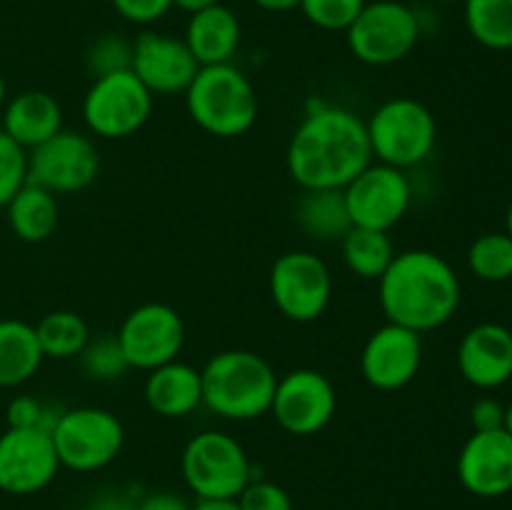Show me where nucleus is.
<instances>
[{
  "label": "nucleus",
  "instance_id": "9",
  "mask_svg": "<svg viewBox=\"0 0 512 510\" xmlns=\"http://www.w3.org/2000/svg\"><path fill=\"white\" fill-rule=\"evenodd\" d=\"M155 95L133 70L93 78L83 98V120L98 138L120 140L135 135L153 113Z\"/></svg>",
  "mask_w": 512,
  "mask_h": 510
},
{
  "label": "nucleus",
  "instance_id": "10",
  "mask_svg": "<svg viewBox=\"0 0 512 510\" xmlns=\"http://www.w3.org/2000/svg\"><path fill=\"white\" fill-rule=\"evenodd\" d=\"M270 298L293 323L318 320L333 298V275L328 263L310 250L283 253L270 268Z\"/></svg>",
  "mask_w": 512,
  "mask_h": 510
},
{
  "label": "nucleus",
  "instance_id": "30",
  "mask_svg": "<svg viewBox=\"0 0 512 510\" xmlns=\"http://www.w3.org/2000/svg\"><path fill=\"white\" fill-rule=\"evenodd\" d=\"M80 368L88 378L100 380V383H110V380L123 378L130 370L128 360H125L123 350L115 335H98V338H90L88 345L83 348V353L78 355Z\"/></svg>",
  "mask_w": 512,
  "mask_h": 510
},
{
  "label": "nucleus",
  "instance_id": "3",
  "mask_svg": "<svg viewBox=\"0 0 512 510\" xmlns=\"http://www.w3.org/2000/svg\"><path fill=\"white\" fill-rule=\"evenodd\" d=\"M200 378L205 408L235 423L270 413L278 385V375L263 355L238 348L215 353L200 370Z\"/></svg>",
  "mask_w": 512,
  "mask_h": 510
},
{
  "label": "nucleus",
  "instance_id": "28",
  "mask_svg": "<svg viewBox=\"0 0 512 510\" xmlns=\"http://www.w3.org/2000/svg\"><path fill=\"white\" fill-rule=\"evenodd\" d=\"M468 33L488 50H512V0H463Z\"/></svg>",
  "mask_w": 512,
  "mask_h": 510
},
{
  "label": "nucleus",
  "instance_id": "6",
  "mask_svg": "<svg viewBox=\"0 0 512 510\" xmlns=\"http://www.w3.org/2000/svg\"><path fill=\"white\" fill-rule=\"evenodd\" d=\"M180 470L198 500H235L253 480L248 453L223 430L193 435L180 455Z\"/></svg>",
  "mask_w": 512,
  "mask_h": 510
},
{
  "label": "nucleus",
  "instance_id": "2",
  "mask_svg": "<svg viewBox=\"0 0 512 510\" xmlns=\"http://www.w3.org/2000/svg\"><path fill=\"white\" fill-rule=\"evenodd\" d=\"M460 278L453 265L433 250L395 253L378 280L380 308L388 323L415 333L443 328L460 308Z\"/></svg>",
  "mask_w": 512,
  "mask_h": 510
},
{
  "label": "nucleus",
  "instance_id": "25",
  "mask_svg": "<svg viewBox=\"0 0 512 510\" xmlns=\"http://www.w3.org/2000/svg\"><path fill=\"white\" fill-rule=\"evenodd\" d=\"M295 220L300 230L315 240H343L353 228L343 190H303V198L295 205Z\"/></svg>",
  "mask_w": 512,
  "mask_h": 510
},
{
  "label": "nucleus",
  "instance_id": "21",
  "mask_svg": "<svg viewBox=\"0 0 512 510\" xmlns=\"http://www.w3.org/2000/svg\"><path fill=\"white\" fill-rule=\"evenodd\" d=\"M143 398L160 418H185L203 405L200 370L183 360H170L160 368L148 370Z\"/></svg>",
  "mask_w": 512,
  "mask_h": 510
},
{
  "label": "nucleus",
  "instance_id": "24",
  "mask_svg": "<svg viewBox=\"0 0 512 510\" xmlns=\"http://www.w3.org/2000/svg\"><path fill=\"white\" fill-rule=\"evenodd\" d=\"M8 225L25 243H43L55 233L60 220L58 195L40 188L35 183H25L5 205Z\"/></svg>",
  "mask_w": 512,
  "mask_h": 510
},
{
  "label": "nucleus",
  "instance_id": "46",
  "mask_svg": "<svg viewBox=\"0 0 512 510\" xmlns=\"http://www.w3.org/2000/svg\"><path fill=\"white\" fill-rule=\"evenodd\" d=\"M438 3H463V0H438Z\"/></svg>",
  "mask_w": 512,
  "mask_h": 510
},
{
  "label": "nucleus",
  "instance_id": "18",
  "mask_svg": "<svg viewBox=\"0 0 512 510\" xmlns=\"http://www.w3.org/2000/svg\"><path fill=\"white\" fill-rule=\"evenodd\" d=\"M130 70L153 95H175L188 90L200 63L183 38L145 30L133 43Z\"/></svg>",
  "mask_w": 512,
  "mask_h": 510
},
{
  "label": "nucleus",
  "instance_id": "13",
  "mask_svg": "<svg viewBox=\"0 0 512 510\" xmlns=\"http://www.w3.org/2000/svg\"><path fill=\"white\" fill-rule=\"evenodd\" d=\"M343 195L353 225L390 233L413 203V185L405 170L385 163H370L363 173L345 185Z\"/></svg>",
  "mask_w": 512,
  "mask_h": 510
},
{
  "label": "nucleus",
  "instance_id": "37",
  "mask_svg": "<svg viewBox=\"0 0 512 510\" xmlns=\"http://www.w3.org/2000/svg\"><path fill=\"white\" fill-rule=\"evenodd\" d=\"M473 430H498L505 425V405L495 398H480L470 408Z\"/></svg>",
  "mask_w": 512,
  "mask_h": 510
},
{
  "label": "nucleus",
  "instance_id": "17",
  "mask_svg": "<svg viewBox=\"0 0 512 510\" xmlns=\"http://www.w3.org/2000/svg\"><path fill=\"white\" fill-rule=\"evenodd\" d=\"M458 480L478 498L512 493V435L505 428L473 430L458 455Z\"/></svg>",
  "mask_w": 512,
  "mask_h": 510
},
{
  "label": "nucleus",
  "instance_id": "14",
  "mask_svg": "<svg viewBox=\"0 0 512 510\" xmlns=\"http://www.w3.org/2000/svg\"><path fill=\"white\" fill-rule=\"evenodd\" d=\"M338 393L330 378L320 370L298 368L278 378L270 413L290 435H315L333 420Z\"/></svg>",
  "mask_w": 512,
  "mask_h": 510
},
{
  "label": "nucleus",
  "instance_id": "34",
  "mask_svg": "<svg viewBox=\"0 0 512 510\" xmlns=\"http://www.w3.org/2000/svg\"><path fill=\"white\" fill-rule=\"evenodd\" d=\"M60 410H53L45 405L43 400L33 398V395H18L5 408V420L8 428H40L53 430L55 420H58Z\"/></svg>",
  "mask_w": 512,
  "mask_h": 510
},
{
  "label": "nucleus",
  "instance_id": "44",
  "mask_svg": "<svg viewBox=\"0 0 512 510\" xmlns=\"http://www.w3.org/2000/svg\"><path fill=\"white\" fill-rule=\"evenodd\" d=\"M503 428L512 435V403L508 405V408H505V425H503Z\"/></svg>",
  "mask_w": 512,
  "mask_h": 510
},
{
  "label": "nucleus",
  "instance_id": "32",
  "mask_svg": "<svg viewBox=\"0 0 512 510\" xmlns=\"http://www.w3.org/2000/svg\"><path fill=\"white\" fill-rule=\"evenodd\" d=\"M363 8L365 0H300V10L315 28L343 30V33Z\"/></svg>",
  "mask_w": 512,
  "mask_h": 510
},
{
  "label": "nucleus",
  "instance_id": "23",
  "mask_svg": "<svg viewBox=\"0 0 512 510\" xmlns=\"http://www.w3.org/2000/svg\"><path fill=\"white\" fill-rule=\"evenodd\" d=\"M43 360L35 325L20 318L0 320V388H18L28 383Z\"/></svg>",
  "mask_w": 512,
  "mask_h": 510
},
{
  "label": "nucleus",
  "instance_id": "38",
  "mask_svg": "<svg viewBox=\"0 0 512 510\" xmlns=\"http://www.w3.org/2000/svg\"><path fill=\"white\" fill-rule=\"evenodd\" d=\"M135 510H193V505L173 490H153L138 498Z\"/></svg>",
  "mask_w": 512,
  "mask_h": 510
},
{
  "label": "nucleus",
  "instance_id": "19",
  "mask_svg": "<svg viewBox=\"0 0 512 510\" xmlns=\"http://www.w3.org/2000/svg\"><path fill=\"white\" fill-rule=\"evenodd\" d=\"M455 360L473 388H503L512 380V330L503 323L473 325L460 340Z\"/></svg>",
  "mask_w": 512,
  "mask_h": 510
},
{
  "label": "nucleus",
  "instance_id": "15",
  "mask_svg": "<svg viewBox=\"0 0 512 510\" xmlns=\"http://www.w3.org/2000/svg\"><path fill=\"white\" fill-rule=\"evenodd\" d=\"M60 473L50 430L5 428L0 433V490L8 495H35Z\"/></svg>",
  "mask_w": 512,
  "mask_h": 510
},
{
  "label": "nucleus",
  "instance_id": "8",
  "mask_svg": "<svg viewBox=\"0 0 512 510\" xmlns=\"http://www.w3.org/2000/svg\"><path fill=\"white\" fill-rule=\"evenodd\" d=\"M348 48L360 63L395 65L413 53L420 38V20L413 8L398 0L365 3L348 30Z\"/></svg>",
  "mask_w": 512,
  "mask_h": 510
},
{
  "label": "nucleus",
  "instance_id": "31",
  "mask_svg": "<svg viewBox=\"0 0 512 510\" xmlns=\"http://www.w3.org/2000/svg\"><path fill=\"white\" fill-rule=\"evenodd\" d=\"M85 65H88L93 78L118 73V70H130V65H133V43H128L120 35H103L85 53Z\"/></svg>",
  "mask_w": 512,
  "mask_h": 510
},
{
  "label": "nucleus",
  "instance_id": "39",
  "mask_svg": "<svg viewBox=\"0 0 512 510\" xmlns=\"http://www.w3.org/2000/svg\"><path fill=\"white\" fill-rule=\"evenodd\" d=\"M135 505H138V498H130L123 490H110L90 500L85 510H135Z\"/></svg>",
  "mask_w": 512,
  "mask_h": 510
},
{
  "label": "nucleus",
  "instance_id": "29",
  "mask_svg": "<svg viewBox=\"0 0 512 510\" xmlns=\"http://www.w3.org/2000/svg\"><path fill=\"white\" fill-rule=\"evenodd\" d=\"M470 273L485 283L512 280V238L505 230L483 233L468 248Z\"/></svg>",
  "mask_w": 512,
  "mask_h": 510
},
{
  "label": "nucleus",
  "instance_id": "11",
  "mask_svg": "<svg viewBox=\"0 0 512 510\" xmlns=\"http://www.w3.org/2000/svg\"><path fill=\"white\" fill-rule=\"evenodd\" d=\"M100 153L88 135L60 130L38 148L28 150V180L53 195L80 193L95 183Z\"/></svg>",
  "mask_w": 512,
  "mask_h": 510
},
{
  "label": "nucleus",
  "instance_id": "35",
  "mask_svg": "<svg viewBox=\"0 0 512 510\" xmlns=\"http://www.w3.org/2000/svg\"><path fill=\"white\" fill-rule=\"evenodd\" d=\"M235 503L240 510H293L288 490L273 480H250Z\"/></svg>",
  "mask_w": 512,
  "mask_h": 510
},
{
  "label": "nucleus",
  "instance_id": "1",
  "mask_svg": "<svg viewBox=\"0 0 512 510\" xmlns=\"http://www.w3.org/2000/svg\"><path fill=\"white\" fill-rule=\"evenodd\" d=\"M285 163L303 190H343L373 163L365 120L340 105L310 103L290 138Z\"/></svg>",
  "mask_w": 512,
  "mask_h": 510
},
{
  "label": "nucleus",
  "instance_id": "26",
  "mask_svg": "<svg viewBox=\"0 0 512 510\" xmlns=\"http://www.w3.org/2000/svg\"><path fill=\"white\" fill-rule=\"evenodd\" d=\"M343 248V260L350 273L363 280H380V275L388 270L395 258V245L390 233L373 228H353L340 240Z\"/></svg>",
  "mask_w": 512,
  "mask_h": 510
},
{
  "label": "nucleus",
  "instance_id": "27",
  "mask_svg": "<svg viewBox=\"0 0 512 510\" xmlns=\"http://www.w3.org/2000/svg\"><path fill=\"white\" fill-rule=\"evenodd\" d=\"M35 335L43 358L70 360L83 353L90 340V328L75 310H53L35 323Z\"/></svg>",
  "mask_w": 512,
  "mask_h": 510
},
{
  "label": "nucleus",
  "instance_id": "43",
  "mask_svg": "<svg viewBox=\"0 0 512 510\" xmlns=\"http://www.w3.org/2000/svg\"><path fill=\"white\" fill-rule=\"evenodd\" d=\"M5 100H8V83H5V75L0 73V110H3Z\"/></svg>",
  "mask_w": 512,
  "mask_h": 510
},
{
  "label": "nucleus",
  "instance_id": "42",
  "mask_svg": "<svg viewBox=\"0 0 512 510\" xmlns=\"http://www.w3.org/2000/svg\"><path fill=\"white\" fill-rule=\"evenodd\" d=\"M193 510H240L235 500H198Z\"/></svg>",
  "mask_w": 512,
  "mask_h": 510
},
{
  "label": "nucleus",
  "instance_id": "33",
  "mask_svg": "<svg viewBox=\"0 0 512 510\" xmlns=\"http://www.w3.org/2000/svg\"><path fill=\"white\" fill-rule=\"evenodd\" d=\"M28 183V150L0 130V208Z\"/></svg>",
  "mask_w": 512,
  "mask_h": 510
},
{
  "label": "nucleus",
  "instance_id": "22",
  "mask_svg": "<svg viewBox=\"0 0 512 510\" xmlns=\"http://www.w3.org/2000/svg\"><path fill=\"white\" fill-rule=\"evenodd\" d=\"M183 40L200 65L230 63L240 45L238 15L223 3L200 10L190 15Z\"/></svg>",
  "mask_w": 512,
  "mask_h": 510
},
{
  "label": "nucleus",
  "instance_id": "5",
  "mask_svg": "<svg viewBox=\"0 0 512 510\" xmlns=\"http://www.w3.org/2000/svg\"><path fill=\"white\" fill-rule=\"evenodd\" d=\"M373 160L393 168H413L433 155L438 123L433 110L415 98H390L373 110L368 120Z\"/></svg>",
  "mask_w": 512,
  "mask_h": 510
},
{
  "label": "nucleus",
  "instance_id": "45",
  "mask_svg": "<svg viewBox=\"0 0 512 510\" xmlns=\"http://www.w3.org/2000/svg\"><path fill=\"white\" fill-rule=\"evenodd\" d=\"M505 233H508L512 238V203H510L508 213H505Z\"/></svg>",
  "mask_w": 512,
  "mask_h": 510
},
{
  "label": "nucleus",
  "instance_id": "12",
  "mask_svg": "<svg viewBox=\"0 0 512 510\" xmlns=\"http://www.w3.org/2000/svg\"><path fill=\"white\" fill-rule=\"evenodd\" d=\"M130 368L153 370L178 360L185 343V323L168 303H143L130 310L115 333Z\"/></svg>",
  "mask_w": 512,
  "mask_h": 510
},
{
  "label": "nucleus",
  "instance_id": "16",
  "mask_svg": "<svg viewBox=\"0 0 512 510\" xmlns=\"http://www.w3.org/2000/svg\"><path fill=\"white\" fill-rule=\"evenodd\" d=\"M423 365V335L403 325L385 323L370 333L360 353V373L365 383L383 393L405 388Z\"/></svg>",
  "mask_w": 512,
  "mask_h": 510
},
{
  "label": "nucleus",
  "instance_id": "41",
  "mask_svg": "<svg viewBox=\"0 0 512 510\" xmlns=\"http://www.w3.org/2000/svg\"><path fill=\"white\" fill-rule=\"evenodd\" d=\"M218 3H220V0H173L175 8L185 10V13H190V15L200 13V10L213 8V5H218Z\"/></svg>",
  "mask_w": 512,
  "mask_h": 510
},
{
  "label": "nucleus",
  "instance_id": "36",
  "mask_svg": "<svg viewBox=\"0 0 512 510\" xmlns=\"http://www.w3.org/2000/svg\"><path fill=\"white\" fill-rule=\"evenodd\" d=\"M110 3L118 10L120 18L138 25L155 23L173 8V0H110Z\"/></svg>",
  "mask_w": 512,
  "mask_h": 510
},
{
  "label": "nucleus",
  "instance_id": "20",
  "mask_svg": "<svg viewBox=\"0 0 512 510\" xmlns=\"http://www.w3.org/2000/svg\"><path fill=\"white\" fill-rule=\"evenodd\" d=\"M0 113H3L0 130L23 150L38 148L63 130V108L55 95L45 90H23L13 95L5 100Z\"/></svg>",
  "mask_w": 512,
  "mask_h": 510
},
{
  "label": "nucleus",
  "instance_id": "4",
  "mask_svg": "<svg viewBox=\"0 0 512 510\" xmlns=\"http://www.w3.org/2000/svg\"><path fill=\"white\" fill-rule=\"evenodd\" d=\"M183 95L193 123L215 138H238L258 120L253 83L233 63L200 65Z\"/></svg>",
  "mask_w": 512,
  "mask_h": 510
},
{
  "label": "nucleus",
  "instance_id": "7",
  "mask_svg": "<svg viewBox=\"0 0 512 510\" xmlns=\"http://www.w3.org/2000/svg\"><path fill=\"white\" fill-rule=\"evenodd\" d=\"M60 468L75 473H95L113 463L125 443V428L115 413L95 405L60 410L53 430Z\"/></svg>",
  "mask_w": 512,
  "mask_h": 510
},
{
  "label": "nucleus",
  "instance_id": "40",
  "mask_svg": "<svg viewBox=\"0 0 512 510\" xmlns=\"http://www.w3.org/2000/svg\"><path fill=\"white\" fill-rule=\"evenodd\" d=\"M253 3L268 13H290V10L300 8V0H253Z\"/></svg>",
  "mask_w": 512,
  "mask_h": 510
}]
</instances>
